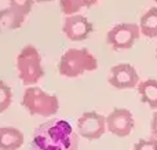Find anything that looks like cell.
<instances>
[{"label": "cell", "mask_w": 157, "mask_h": 150, "mask_svg": "<svg viewBox=\"0 0 157 150\" xmlns=\"http://www.w3.org/2000/svg\"><path fill=\"white\" fill-rule=\"evenodd\" d=\"M32 150H77L78 134L71 123L52 118L35 129L30 142Z\"/></svg>", "instance_id": "cell-1"}, {"label": "cell", "mask_w": 157, "mask_h": 150, "mask_svg": "<svg viewBox=\"0 0 157 150\" xmlns=\"http://www.w3.org/2000/svg\"><path fill=\"white\" fill-rule=\"evenodd\" d=\"M98 61L87 48H69L62 54L58 63L61 76L75 79L83 76L86 72L97 70Z\"/></svg>", "instance_id": "cell-2"}, {"label": "cell", "mask_w": 157, "mask_h": 150, "mask_svg": "<svg viewBox=\"0 0 157 150\" xmlns=\"http://www.w3.org/2000/svg\"><path fill=\"white\" fill-rule=\"evenodd\" d=\"M17 70L22 84L30 87L36 85L44 77L46 72L41 65V55L32 44H28L19 51L17 57Z\"/></svg>", "instance_id": "cell-3"}, {"label": "cell", "mask_w": 157, "mask_h": 150, "mask_svg": "<svg viewBox=\"0 0 157 150\" xmlns=\"http://www.w3.org/2000/svg\"><path fill=\"white\" fill-rule=\"evenodd\" d=\"M21 103L32 116L40 117H52L59 110V99L57 95L48 94L35 85L25 88Z\"/></svg>", "instance_id": "cell-4"}, {"label": "cell", "mask_w": 157, "mask_h": 150, "mask_svg": "<svg viewBox=\"0 0 157 150\" xmlns=\"http://www.w3.org/2000/svg\"><path fill=\"white\" fill-rule=\"evenodd\" d=\"M141 36L139 25L117 24L108 32L106 41L113 50H128L136 43Z\"/></svg>", "instance_id": "cell-5"}, {"label": "cell", "mask_w": 157, "mask_h": 150, "mask_svg": "<svg viewBox=\"0 0 157 150\" xmlns=\"http://www.w3.org/2000/svg\"><path fill=\"white\" fill-rule=\"evenodd\" d=\"M106 132V117L97 112H86L77 120V134L88 141H97Z\"/></svg>", "instance_id": "cell-6"}, {"label": "cell", "mask_w": 157, "mask_h": 150, "mask_svg": "<svg viewBox=\"0 0 157 150\" xmlns=\"http://www.w3.org/2000/svg\"><path fill=\"white\" fill-rule=\"evenodd\" d=\"M135 127L132 113L124 107H116L106 117V131L119 138H125Z\"/></svg>", "instance_id": "cell-7"}, {"label": "cell", "mask_w": 157, "mask_h": 150, "mask_svg": "<svg viewBox=\"0 0 157 150\" xmlns=\"http://www.w3.org/2000/svg\"><path fill=\"white\" fill-rule=\"evenodd\" d=\"M108 81L116 90H132L139 84V74L130 63H117L112 66Z\"/></svg>", "instance_id": "cell-8"}, {"label": "cell", "mask_w": 157, "mask_h": 150, "mask_svg": "<svg viewBox=\"0 0 157 150\" xmlns=\"http://www.w3.org/2000/svg\"><path fill=\"white\" fill-rule=\"evenodd\" d=\"M62 32L72 41H84L94 32V25L87 17L73 14L65 18Z\"/></svg>", "instance_id": "cell-9"}, {"label": "cell", "mask_w": 157, "mask_h": 150, "mask_svg": "<svg viewBox=\"0 0 157 150\" xmlns=\"http://www.w3.org/2000/svg\"><path fill=\"white\" fill-rule=\"evenodd\" d=\"M24 134L14 127L0 128V150H18L24 145Z\"/></svg>", "instance_id": "cell-10"}, {"label": "cell", "mask_w": 157, "mask_h": 150, "mask_svg": "<svg viewBox=\"0 0 157 150\" xmlns=\"http://www.w3.org/2000/svg\"><path fill=\"white\" fill-rule=\"evenodd\" d=\"M138 94L141 96V101L146 103L150 109H157V80L147 79L145 81H141L136 85Z\"/></svg>", "instance_id": "cell-11"}, {"label": "cell", "mask_w": 157, "mask_h": 150, "mask_svg": "<svg viewBox=\"0 0 157 150\" xmlns=\"http://www.w3.org/2000/svg\"><path fill=\"white\" fill-rule=\"evenodd\" d=\"M139 30H141V35L149 39L157 37V7H150L141 17Z\"/></svg>", "instance_id": "cell-12"}, {"label": "cell", "mask_w": 157, "mask_h": 150, "mask_svg": "<svg viewBox=\"0 0 157 150\" xmlns=\"http://www.w3.org/2000/svg\"><path fill=\"white\" fill-rule=\"evenodd\" d=\"M25 19H26L25 17L19 15L10 6L4 10H0V28H3V29H18L24 25Z\"/></svg>", "instance_id": "cell-13"}, {"label": "cell", "mask_w": 157, "mask_h": 150, "mask_svg": "<svg viewBox=\"0 0 157 150\" xmlns=\"http://www.w3.org/2000/svg\"><path fill=\"white\" fill-rule=\"evenodd\" d=\"M98 0H59V8L66 17L77 14L83 8H90Z\"/></svg>", "instance_id": "cell-14"}, {"label": "cell", "mask_w": 157, "mask_h": 150, "mask_svg": "<svg viewBox=\"0 0 157 150\" xmlns=\"http://www.w3.org/2000/svg\"><path fill=\"white\" fill-rule=\"evenodd\" d=\"M11 102H13V91L7 83L0 79V114L11 106Z\"/></svg>", "instance_id": "cell-15"}, {"label": "cell", "mask_w": 157, "mask_h": 150, "mask_svg": "<svg viewBox=\"0 0 157 150\" xmlns=\"http://www.w3.org/2000/svg\"><path fill=\"white\" fill-rule=\"evenodd\" d=\"M8 2H10V7L13 10H15L19 15L26 18L32 11L35 0H8Z\"/></svg>", "instance_id": "cell-16"}, {"label": "cell", "mask_w": 157, "mask_h": 150, "mask_svg": "<svg viewBox=\"0 0 157 150\" xmlns=\"http://www.w3.org/2000/svg\"><path fill=\"white\" fill-rule=\"evenodd\" d=\"M134 150H157V139L149 138V139H139L134 145Z\"/></svg>", "instance_id": "cell-17"}, {"label": "cell", "mask_w": 157, "mask_h": 150, "mask_svg": "<svg viewBox=\"0 0 157 150\" xmlns=\"http://www.w3.org/2000/svg\"><path fill=\"white\" fill-rule=\"evenodd\" d=\"M150 134L153 138L157 139V110L152 114V121H150Z\"/></svg>", "instance_id": "cell-18"}, {"label": "cell", "mask_w": 157, "mask_h": 150, "mask_svg": "<svg viewBox=\"0 0 157 150\" xmlns=\"http://www.w3.org/2000/svg\"><path fill=\"white\" fill-rule=\"evenodd\" d=\"M36 3H50V2H54V0H35Z\"/></svg>", "instance_id": "cell-19"}, {"label": "cell", "mask_w": 157, "mask_h": 150, "mask_svg": "<svg viewBox=\"0 0 157 150\" xmlns=\"http://www.w3.org/2000/svg\"><path fill=\"white\" fill-rule=\"evenodd\" d=\"M155 2H156V4H157V0H155Z\"/></svg>", "instance_id": "cell-20"}, {"label": "cell", "mask_w": 157, "mask_h": 150, "mask_svg": "<svg viewBox=\"0 0 157 150\" xmlns=\"http://www.w3.org/2000/svg\"><path fill=\"white\" fill-rule=\"evenodd\" d=\"M156 54H157V51H156Z\"/></svg>", "instance_id": "cell-21"}]
</instances>
